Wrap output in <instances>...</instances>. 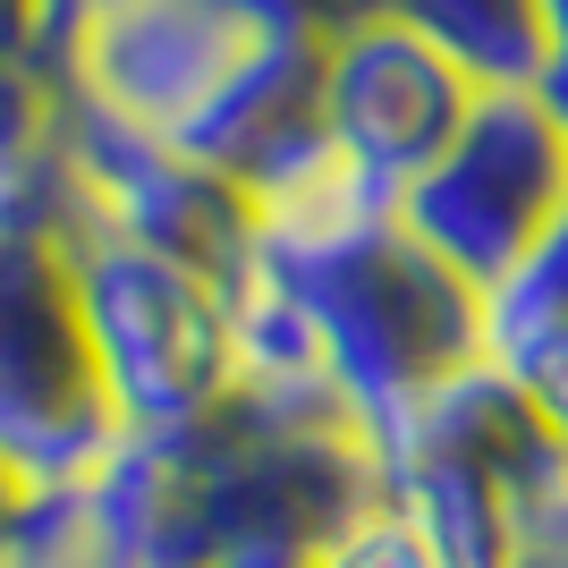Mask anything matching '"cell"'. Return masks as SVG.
<instances>
[{
	"label": "cell",
	"mask_w": 568,
	"mask_h": 568,
	"mask_svg": "<svg viewBox=\"0 0 568 568\" xmlns=\"http://www.w3.org/2000/svg\"><path fill=\"white\" fill-rule=\"evenodd\" d=\"M246 263H263L297 297L339 407L374 442L433 382L484 356V297L416 246L390 195L356 187L348 170H323L314 187L263 204Z\"/></svg>",
	"instance_id": "cell-1"
},
{
	"label": "cell",
	"mask_w": 568,
	"mask_h": 568,
	"mask_svg": "<svg viewBox=\"0 0 568 568\" xmlns=\"http://www.w3.org/2000/svg\"><path fill=\"white\" fill-rule=\"evenodd\" d=\"M69 187L60 162L26 187H0V458L26 484H77L119 442L77 323Z\"/></svg>",
	"instance_id": "cell-2"
},
{
	"label": "cell",
	"mask_w": 568,
	"mask_h": 568,
	"mask_svg": "<svg viewBox=\"0 0 568 568\" xmlns=\"http://www.w3.org/2000/svg\"><path fill=\"white\" fill-rule=\"evenodd\" d=\"M77 323L119 433L204 425L230 399V272L77 221Z\"/></svg>",
	"instance_id": "cell-3"
},
{
	"label": "cell",
	"mask_w": 568,
	"mask_h": 568,
	"mask_svg": "<svg viewBox=\"0 0 568 568\" xmlns=\"http://www.w3.org/2000/svg\"><path fill=\"white\" fill-rule=\"evenodd\" d=\"M382 493L425 526L458 568H475L500 544V526L518 518L526 493H544L551 475H568V442L493 356L458 365L450 382H433L399 425L374 442Z\"/></svg>",
	"instance_id": "cell-4"
},
{
	"label": "cell",
	"mask_w": 568,
	"mask_h": 568,
	"mask_svg": "<svg viewBox=\"0 0 568 568\" xmlns=\"http://www.w3.org/2000/svg\"><path fill=\"white\" fill-rule=\"evenodd\" d=\"M390 204L416 230V246L442 255L484 297L568 213V128L535 85H484L475 111L458 119V136Z\"/></svg>",
	"instance_id": "cell-5"
},
{
	"label": "cell",
	"mask_w": 568,
	"mask_h": 568,
	"mask_svg": "<svg viewBox=\"0 0 568 568\" xmlns=\"http://www.w3.org/2000/svg\"><path fill=\"white\" fill-rule=\"evenodd\" d=\"M263 26L237 0H77V26L60 43L69 102L153 136H179L213 85L246 60Z\"/></svg>",
	"instance_id": "cell-6"
},
{
	"label": "cell",
	"mask_w": 568,
	"mask_h": 568,
	"mask_svg": "<svg viewBox=\"0 0 568 568\" xmlns=\"http://www.w3.org/2000/svg\"><path fill=\"white\" fill-rule=\"evenodd\" d=\"M60 187H69L77 221L213 263V272H230L255 237V204L221 170H204L187 144L153 136V128L85 111V102H69V119H60Z\"/></svg>",
	"instance_id": "cell-7"
},
{
	"label": "cell",
	"mask_w": 568,
	"mask_h": 568,
	"mask_svg": "<svg viewBox=\"0 0 568 568\" xmlns=\"http://www.w3.org/2000/svg\"><path fill=\"white\" fill-rule=\"evenodd\" d=\"M475 85L458 60L399 18H356L323 43V128H332V162L356 187L399 195L416 170L458 136V119L475 111Z\"/></svg>",
	"instance_id": "cell-8"
},
{
	"label": "cell",
	"mask_w": 568,
	"mask_h": 568,
	"mask_svg": "<svg viewBox=\"0 0 568 568\" xmlns=\"http://www.w3.org/2000/svg\"><path fill=\"white\" fill-rule=\"evenodd\" d=\"M323 43L332 34H288L263 26L246 60L213 85V102L179 128L170 144H187L204 170H221L246 204H281V195L314 187L332 162V128H323Z\"/></svg>",
	"instance_id": "cell-9"
},
{
	"label": "cell",
	"mask_w": 568,
	"mask_h": 568,
	"mask_svg": "<svg viewBox=\"0 0 568 568\" xmlns=\"http://www.w3.org/2000/svg\"><path fill=\"white\" fill-rule=\"evenodd\" d=\"M77 484H85V509L102 518V535L128 568H213L221 560L204 425L119 433Z\"/></svg>",
	"instance_id": "cell-10"
},
{
	"label": "cell",
	"mask_w": 568,
	"mask_h": 568,
	"mask_svg": "<svg viewBox=\"0 0 568 568\" xmlns=\"http://www.w3.org/2000/svg\"><path fill=\"white\" fill-rule=\"evenodd\" d=\"M484 356L544 407L568 442V213L544 230V246L484 288Z\"/></svg>",
	"instance_id": "cell-11"
},
{
	"label": "cell",
	"mask_w": 568,
	"mask_h": 568,
	"mask_svg": "<svg viewBox=\"0 0 568 568\" xmlns=\"http://www.w3.org/2000/svg\"><path fill=\"white\" fill-rule=\"evenodd\" d=\"M374 9L416 26L475 85H535L544 60H551V34H544V9H535V0H374Z\"/></svg>",
	"instance_id": "cell-12"
},
{
	"label": "cell",
	"mask_w": 568,
	"mask_h": 568,
	"mask_svg": "<svg viewBox=\"0 0 568 568\" xmlns=\"http://www.w3.org/2000/svg\"><path fill=\"white\" fill-rule=\"evenodd\" d=\"M60 119H69V85L43 60L0 51V187H26L60 162Z\"/></svg>",
	"instance_id": "cell-13"
},
{
	"label": "cell",
	"mask_w": 568,
	"mask_h": 568,
	"mask_svg": "<svg viewBox=\"0 0 568 568\" xmlns=\"http://www.w3.org/2000/svg\"><path fill=\"white\" fill-rule=\"evenodd\" d=\"M0 568H128V560L111 551L102 518L85 509V484H34Z\"/></svg>",
	"instance_id": "cell-14"
},
{
	"label": "cell",
	"mask_w": 568,
	"mask_h": 568,
	"mask_svg": "<svg viewBox=\"0 0 568 568\" xmlns=\"http://www.w3.org/2000/svg\"><path fill=\"white\" fill-rule=\"evenodd\" d=\"M323 568H458V560L382 493V500H365L339 535H323Z\"/></svg>",
	"instance_id": "cell-15"
},
{
	"label": "cell",
	"mask_w": 568,
	"mask_h": 568,
	"mask_svg": "<svg viewBox=\"0 0 568 568\" xmlns=\"http://www.w3.org/2000/svg\"><path fill=\"white\" fill-rule=\"evenodd\" d=\"M475 568H568V475L518 500V518L500 526V544Z\"/></svg>",
	"instance_id": "cell-16"
},
{
	"label": "cell",
	"mask_w": 568,
	"mask_h": 568,
	"mask_svg": "<svg viewBox=\"0 0 568 568\" xmlns=\"http://www.w3.org/2000/svg\"><path fill=\"white\" fill-rule=\"evenodd\" d=\"M213 568H323V544H230Z\"/></svg>",
	"instance_id": "cell-17"
},
{
	"label": "cell",
	"mask_w": 568,
	"mask_h": 568,
	"mask_svg": "<svg viewBox=\"0 0 568 568\" xmlns=\"http://www.w3.org/2000/svg\"><path fill=\"white\" fill-rule=\"evenodd\" d=\"M26 493H34V484L0 458V551H9V535H18V518H26Z\"/></svg>",
	"instance_id": "cell-18"
},
{
	"label": "cell",
	"mask_w": 568,
	"mask_h": 568,
	"mask_svg": "<svg viewBox=\"0 0 568 568\" xmlns=\"http://www.w3.org/2000/svg\"><path fill=\"white\" fill-rule=\"evenodd\" d=\"M535 94H544V102H551V119H560V128H568V51H560V60H551L544 77H535Z\"/></svg>",
	"instance_id": "cell-19"
},
{
	"label": "cell",
	"mask_w": 568,
	"mask_h": 568,
	"mask_svg": "<svg viewBox=\"0 0 568 568\" xmlns=\"http://www.w3.org/2000/svg\"><path fill=\"white\" fill-rule=\"evenodd\" d=\"M535 9H544V34H551V60H560V51H568V0H535ZM551 60H544V69H551Z\"/></svg>",
	"instance_id": "cell-20"
}]
</instances>
